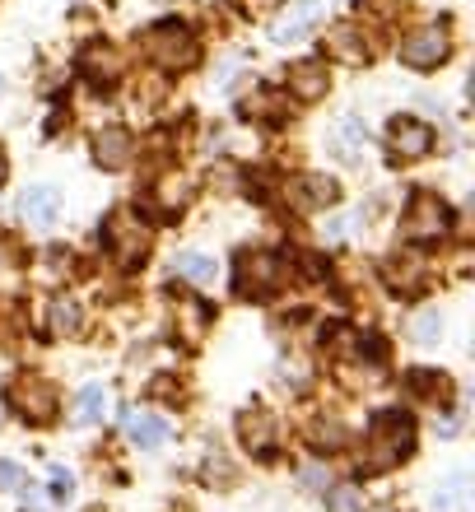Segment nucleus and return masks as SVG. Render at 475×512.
<instances>
[{
    "label": "nucleus",
    "mask_w": 475,
    "mask_h": 512,
    "mask_svg": "<svg viewBox=\"0 0 475 512\" xmlns=\"http://www.w3.org/2000/svg\"><path fill=\"white\" fill-rule=\"evenodd\" d=\"M322 52L331 56V61H340V66H350V70H359V66H368L373 61V42H368V33L359 24H331L322 33Z\"/></svg>",
    "instance_id": "nucleus-9"
},
{
    "label": "nucleus",
    "mask_w": 475,
    "mask_h": 512,
    "mask_svg": "<svg viewBox=\"0 0 475 512\" xmlns=\"http://www.w3.org/2000/svg\"><path fill=\"white\" fill-rule=\"evenodd\" d=\"M5 177H10V159H5V149H0V187H5Z\"/></svg>",
    "instance_id": "nucleus-33"
},
{
    "label": "nucleus",
    "mask_w": 475,
    "mask_h": 512,
    "mask_svg": "<svg viewBox=\"0 0 475 512\" xmlns=\"http://www.w3.org/2000/svg\"><path fill=\"white\" fill-rule=\"evenodd\" d=\"M452 233V210L438 191H415L401 210V238L415 247H438Z\"/></svg>",
    "instance_id": "nucleus-4"
},
{
    "label": "nucleus",
    "mask_w": 475,
    "mask_h": 512,
    "mask_svg": "<svg viewBox=\"0 0 475 512\" xmlns=\"http://www.w3.org/2000/svg\"><path fill=\"white\" fill-rule=\"evenodd\" d=\"M126 433H131V443L140 447V452H154V447L168 443V424H163L159 415H150V410H136V415H126Z\"/></svg>",
    "instance_id": "nucleus-21"
},
{
    "label": "nucleus",
    "mask_w": 475,
    "mask_h": 512,
    "mask_svg": "<svg viewBox=\"0 0 475 512\" xmlns=\"http://www.w3.org/2000/svg\"><path fill=\"white\" fill-rule=\"evenodd\" d=\"M47 331L56 340H75L84 331V303L75 294H56L47 303Z\"/></svg>",
    "instance_id": "nucleus-19"
},
{
    "label": "nucleus",
    "mask_w": 475,
    "mask_h": 512,
    "mask_svg": "<svg viewBox=\"0 0 475 512\" xmlns=\"http://www.w3.org/2000/svg\"><path fill=\"white\" fill-rule=\"evenodd\" d=\"M173 275L177 280H187V284H196V289H210V284L219 280V266H215V256H205V252H177L173 256Z\"/></svg>",
    "instance_id": "nucleus-20"
},
{
    "label": "nucleus",
    "mask_w": 475,
    "mask_h": 512,
    "mask_svg": "<svg viewBox=\"0 0 475 512\" xmlns=\"http://www.w3.org/2000/svg\"><path fill=\"white\" fill-rule=\"evenodd\" d=\"M0 424H5V405H0Z\"/></svg>",
    "instance_id": "nucleus-34"
},
{
    "label": "nucleus",
    "mask_w": 475,
    "mask_h": 512,
    "mask_svg": "<svg viewBox=\"0 0 475 512\" xmlns=\"http://www.w3.org/2000/svg\"><path fill=\"white\" fill-rule=\"evenodd\" d=\"M103 415H108V391H103V382L80 387V396H75V419H80V424H98Z\"/></svg>",
    "instance_id": "nucleus-25"
},
{
    "label": "nucleus",
    "mask_w": 475,
    "mask_h": 512,
    "mask_svg": "<svg viewBox=\"0 0 475 512\" xmlns=\"http://www.w3.org/2000/svg\"><path fill=\"white\" fill-rule=\"evenodd\" d=\"M103 243H108V256L117 270H136L145 256H150V243L154 233L145 229V219L136 215V210H112L108 224H103Z\"/></svg>",
    "instance_id": "nucleus-5"
},
{
    "label": "nucleus",
    "mask_w": 475,
    "mask_h": 512,
    "mask_svg": "<svg viewBox=\"0 0 475 512\" xmlns=\"http://www.w3.org/2000/svg\"><path fill=\"white\" fill-rule=\"evenodd\" d=\"M434 126L420 122V117H392L387 122V149H392L396 163H415L434 154Z\"/></svg>",
    "instance_id": "nucleus-8"
},
{
    "label": "nucleus",
    "mask_w": 475,
    "mask_h": 512,
    "mask_svg": "<svg viewBox=\"0 0 475 512\" xmlns=\"http://www.w3.org/2000/svg\"><path fill=\"white\" fill-rule=\"evenodd\" d=\"M340 438H345V433H340L336 419H317L313 424V443L317 447H340Z\"/></svg>",
    "instance_id": "nucleus-29"
},
{
    "label": "nucleus",
    "mask_w": 475,
    "mask_h": 512,
    "mask_svg": "<svg viewBox=\"0 0 475 512\" xmlns=\"http://www.w3.org/2000/svg\"><path fill=\"white\" fill-rule=\"evenodd\" d=\"M5 401H10V410L24 424H38V429L56 424V415H61V396H56V387L42 373H14Z\"/></svg>",
    "instance_id": "nucleus-6"
},
{
    "label": "nucleus",
    "mask_w": 475,
    "mask_h": 512,
    "mask_svg": "<svg viewBox=\"0 0 475 512\" xmlns=\"http://www.w3.org/2000/svg\"><path fill=\"white\" fill-rule=\"evenodd\" d=\"M177 322H182V340L201 345L205 322H210V303L205 298H177Z\"/></svg>",
    "instance_id": "nucleus-23"
},
{
    "label": "nucleus",
    "mask_w": 475,
    "mask_h": 512,
    "mask_svg": "<svg viewBox=\"0 0 475 512\" xmlns=\"http://www.w3.org/2000/svg\"><path fill=\"white\" fill-rule=\"evenodd\" d=\"M331 145H336V154L345 163H359V154H364V145H368V131L354 117H345V122L331 131Z\"/></svg>",
    "instance_id": "nucleus-24"
},
{
    "label": "nucleus",
    "mask_w": 475,
    "mask_h": 512,
    "mask_svg": "<svg viewBox=\"0 0 475 512\" xmlns=\"http://www.w3.org/2000/svg\"><path fill=\"white\" fill-rule=\"evenodd\" d=\"M396 56H401V66H410V70H438L452 56L448 28L443 24L415 28V33H406V38L396 42Z\"/></svg>",
    "instance_id": "nucleus-7"
},
{
    "label": "nucleus",
    "mask_w": 475,
    "mask_h": 512,
    "mask_svg": "<svg viewBox=\"0 0 475 512\" xmlns=\"http://www.w3.org/2000/svg\"><path fill=\"white\" fill-rule=\"evenodd\" d=\"M415 419L406 410H378L364 429V452H359V475H387L392 466L415 457Z\"/></svg>",
    "instance_id": "nucleus-1"
},
{
    "label": "nucleus",
    "mask_w": 475,
    "mask_h": 512,
    "mask_svg": "<svg viewBox=\"0 0 475 512\" xmlns=\"http://www.w3.org/2000/svg\"><path fill=\"white\" fill-rule=\"evenodd\" d=\"M70 494H75V480H70V471H61V466H56V471H52V499L66 503Z\"/></svg>",
    "instance_id": "nucleus-31"
},
{
    "label": "nucleus",
    "mask_w": 475,
    "mask_h": 512,
    "mask_svg": "<svg viewBox=\"0 0 475 512\" xmlns=\"http://www.w3.org/2000/svg\"><path fill=\"white\" fill-rule=\"evenodd\" d=\"M382 280H387V289H392V294L415 298V294H424L429 266H424L415 252H392L387 261H382Z\"/></svg>",
    "instance_id": "nucleus-11"
},
{
    "label": "nucleus",
    "mask_w": 475,
    "mask_h": 512,
    "mask_svg": "<svg viewBox=\"0 0 475 512\" xmlns=\"http://www.w3.org/2000/svg\"><path fill=\"white\" fill-rule=\"evenodd\" d=\"M285 196L294 210H326V205L340 201V187H336V177H326V173H303L289 182Z\"/></svg>",
    "instance_id": "nucleus-14"
},
{
    "label": "nucleus",
    "mask_w": 475,
    "mask_h": 512,
    "mask_svg": "<svg viewBox=\"0 0 475 512\" xmlns=\"http://www.w3.org/2000/svg\"><path fill=\"white\" fill-rule=\"evenodd\" d=\"M247 112H261V122L266 126H285V108H280V98H271V94L247 98Z\"/></svg>",
    "instance_id": "nucleus-27"
},
{
    "label": "nucleus",
    "mask_w": 475,
    "mask_h": 512,
    "mask_svg": "<svg viewBox=\"0 0 475 512\" xmlns=\"http://www.w3.org/2000/svg\"><path fill=\"white\" fill-rule=\"evenodd\" d=\"M131 159H136V140H131V131H122V126H103V131L94 135V163L103 168V173H122Z\"/></svg>",
    "instance_id": "nucleus-15"
},
{
    "label": "nucleus",
    "mask_w": 475,
    "mask_h": 512,
    "mask_svg": "<svg viewBox=\"0 0 475 512\" xmlns=\"http://www.w3.org/2000/svg\"><path fill=\"white\" fill-rule=\"evenodd\" d=\"M19 219H24L28 229H52L56 219H61V191L38 182V187H28L19 196Z\"/></svg>",
    "instance_id": "nucleus-16"
},
{
    "label": "nucleus",
    "mask_w": 475,
    "mask_h": 512,
    "mask_svg": "<svg viewBox=\"0 0 475 512\" xmlns=\"http://www.w3.org/2000/svg\"><path fill=\"white\" fill-rule=\"evenodd\" d=\"M317 19H322V5H317V0H294V5L275 19L271 42H299L308 28H317Z\"/></svg>",
    "instance_id": "nucleus-18"
},
{
    "label": "nucleus",
    "mask_w": 475,
    "mask_h": 512,
    "mask_svg": "<svg viewBox=\"0 0 475 512\" xmlns=\"http://www.w3.org/2000/svg\"><path fill=\"white\" fill-rule=\"evenodd\" d=\"M191 205V177L182 173H163L159 182L150 187V210L159 219H177Z\"/></svg>",
    "instance_id": "nucleus-17"
},
{
    "label": "nucleus",
    "mask_w": 475,
    "mask_h": 512,
    "mask_svg": "<svg viewBox=\"0 0 475 512\" xmlns=\"http://www.w3.org/2000/svg\"><path fill=\"white\" fill-rule=\"evenodd\" d=\"M326 89H331V75H326V61H317V56L294 61L285 70V94L299 98V103H322Z\"/></svg>",
    "instance_id": "nucleus-12"
},
{
    "label": "nucleus",
    "mask_w": 475,
    "mask_h": 512,
    "mask_svg": "<svg viewBox=\"0 0 475 512\" xmlns=\"http://www.w3.org/2000/svg\"><path fill=\"white\" fill-rule=\"evenodd\" d=\"M294 280V266H289L285 252H243L233 261V289L247 303H271V298L285 294V284Z\"/></svg>",
    "instance_id": "nucleus-3"
},
{
    "label": "nucleus",
    "mask_w": 475,
    "mask_h": 512,
    "mask_svg": "<svg viewBox=\"0 0 475 512\" xmlns=\"http://www.w3.org/2000/svg\"><path fill=\"white\" fill-rule=\"evenodd\" d=\"M24 485H28V475L19 471L14 461H0V489H14V494H19Z\"/></svg>",
    "instance_id": "nucleus-30"
},
{
    "label": "nucleus",
    "mask_w": 475,
    "mask_h": 512,
    "mask_svg": "<svg viewBox=\"0 0 475 512\" xmlns=\"http://www.w3.org/2000/svg\"><path fill=\"white\" fill-rule=\"evenodd\" d=\"M238 443L247 447V452H252V457H261V461H271L275 457V415L271 410H243V415H238Z\"/></svg>",
    "instance_id": "nucleus-13"
},
{
    "label": "nucleus",
    "mask_w": 475,
    "mask_h": 512,
    "mask_svg": "<svg viewBox=\"0 0 475 512\" xmlns=\"http://www.w3.org/2000/svg\"><path fill=\"white\" fill-rule=\"evenodd\" d=\"M406 391L410 396H420V401H448V391H452V382H448V373H434V368H410L406 378Z\"/></svg>",
    "instance_id": "nucleus-22"
},
{
    "label": "nucleus",
    "mask_w": 475,
    "mask_h": 512,
    "mask_svg": "<svg viewBox=\"0 0 475 512\" xmlns=\"http://www.w3.org/2000/svg\"><path fill=\"white\" fill-rule=\"evenodd\" d=\"M140 52L150 66H159L163 75H187L201 66V42L182 19H159L140 33Z\"/></svg>",
    "instance_id": "nucleus-2"
},
{
    "label": "nucleus",
    "mask_w": 475,
    "mask_h": 512,
    "mask_svg": "<svg viewBox=\"0 0 475 512\" xmlns=\"http://www.w3.org/2000/svg\"><path fill=\"white\" fill-rule=\"evenodd\" d=\"M438 336H443V317H438V312H424V317H415V340H420V345H434Z\"/></svg>",
    "instance_id": "nucleus-28"
},
{
    "label": "nucleus",
    "mask_w": 475,
    "mask_h": 512,
    "mask_svg": "<svg viewBox=\"0 0 475 512\" xmlns=\"http://www.w3.org/2000/svg\"><path fill=\"white\" fill-rule=\"evenodd\" d=\"M0 94H5V80H0Z\"/></svg>",
    "instance_id": "nucleus-35"
},
{
    "label": "nucleus",
    "mask_w": 475,
    "mask_h": 512,
    "mask_svg": "<svg viewBox=\"0 0 475 512\" xmlns=\"http://www.w3.org/2000/svg\"><path fill=\"white\" fill-rule=\"evenodd\" d=\"M354 340V359H364V364L382 368L387 364V345H382L378 336H350Z\"/></svg>",
    "instance_id": "nucleus-26"
},
{
    "label": "nucleus",
    "mask_w": 475,
    "mask_h": 512,
    "mask_svg": "<svg viewBox=\"0 0 475 512\" xmlns=\"http://www.w3.org/2000/svg\"><path fill=\"white\" fill-rule=\"evenodd\" d=\"M126 75V56L112 42H89L80 52V80H89V89H117V80Z\"/></svg>",
    "instance_id": "nucleus-10"
},
{
    "label": "nucleus",
    "mask_w": 475,
    "mask_h": 512,
    "mask_svg": "<svg viewBox=\"0 0 475 512\" xmlns=\"http://www.w3.org/2000/svg\"><path fill=\"white\" fill-rule=\"evenodd\" d=\"M462 485H466L462 475H452L448 485H443V494H438V503H443V508H452V503H462Z\"/></svg>",
    "instance_id": "nucleus-32"
}]
</instances>
